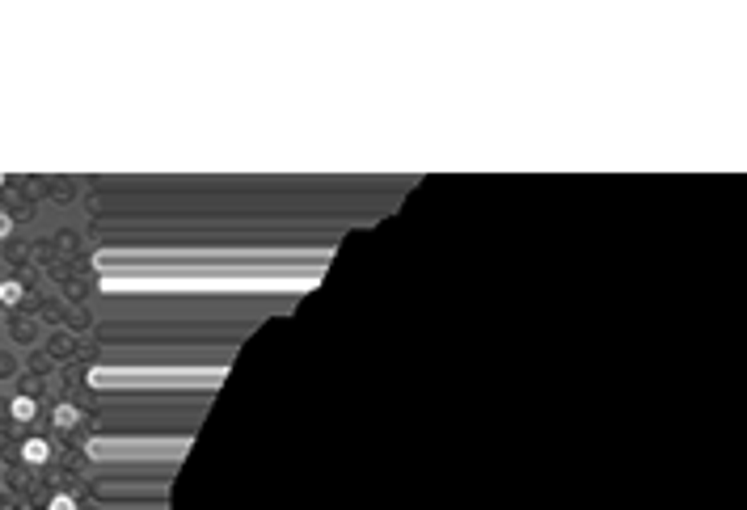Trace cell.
<instances>
[{"label":"cell","mask_w":747,"mask_h":510,"mask_svg":"<svg viewBox=\"0 0 747 510\" xmlns=\"http://www.w3.org/2000/svg\"><path fill=\"white\" fill-rule=\"evenodd\" d=\"M21 300V283H4L0 279V304H17Z\"/></svg>","instance_id":"277c9868"},{"label":"cell","mask_w":747,"mask_h":510,"mask_svg":"<svg viewBox=\"0 0 747 510\" xmlns=\"http://www.w3.org/2000/svg\"><path fill=\"white\" fill-rule=\"evenodd\" d=\"M55 426H59V431L80 426V409H76V405H59V409H55Z\"/></svg>","instance_id":"3957f363"},{"label":"cell","mask_w":747,"mask_h":510,"mask_svg":"<svg viewBox=\"0 0 747 510\" xmlns=\"http://www.w3.org/2000/svg\"><path fill=\"white\" fill-rule=\"evenodd\" d=\"M13 232V215L8 211H0V236H8Z\"/></svg>","instance_id":"52a82bcc"},{"label":"cell","mask_w":747,"mask_h":510,"mask_svg":"<svg viewBox=\"0 0 747 510\" xmlns=\"http://www.w3.org/2000/svg\"><path fill=\"white\" fill-rule=\"evenodd\" d=\"M21 456H25V464H46V460H51V443H46V439H30V443L21 447Z\"/></svg>","instance_id":"7a4b0ae2"},{"label":"cell","mask_w":747,"mask_h":510,"mask_svg":"<svg viewBox=\"0 0 747 510\" xmlns=\"http://www.w3.org/2000/svg\"><path fill=\"white\" fill-rule=\"evenodd\" d=\"M46 510H76V498H72V494H51Z\"/></svg>","instance_id":"5b68a950"},{"label":"cell","mask_w":747,"mask_h":510,"mask_svg":"<svg viewBox=\"0 0 747 510\" xmlns=\"http://www.w3.org/2000/svg\"><path fill=\"white\" fill-rule=\"evenodd\" d=\"M13 371H17V359L8 350H0V376H13Z\"/></svg>","instance_id":"8992f818"},{"label":"cell","mask_w":747,"mask_h":510,"mask_svg":"<svg viewBox=\"0 0 747 510\" xmlns=\"http://www.w3.org/2000/svg\"><path fill=\"white\" fill-rule=\"evenodd\" d=\"M8 418H13V422H34V418H38V401H34V397H25V393H21V397H13Z\"/></svg>","instance_id":"6da1fadb"}]
</instances>
